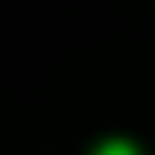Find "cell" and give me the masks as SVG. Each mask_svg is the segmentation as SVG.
Returning <instances> with one entry per match:
<instances>
[{
  "mask_svg": "<svg viewBox=\"0 0 155 155\" xmlns=\"http://www.w3.org/2000/svg\"><path fill=\"white\" fill-rule=\"evenodd\" d=\"M97 155H140L131 140H107V145H97Z\"/></svg>",
  "mask_w": 155,
  "mask_h": 155,
  "instance_id": "obj_1",
  "label": "cell"
}]
</instances>
